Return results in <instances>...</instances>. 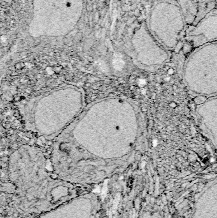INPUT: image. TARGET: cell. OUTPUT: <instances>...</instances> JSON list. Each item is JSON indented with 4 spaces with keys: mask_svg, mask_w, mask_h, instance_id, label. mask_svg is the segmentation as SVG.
<instances>
[{
    "mask_svg": "<svg viewBox=\"0 0 217 218\" xmlns=\"http://www.w3.org/2000/svg\"><path fill=\"white\" fill-rule=\"evenodd\" d=\"M182 78L195 96L217 95V41L194 49L185 61Z\"/></svg>",
    "mask_w": 217,
    "mask_h": 218,
    "instance_id": "6da1fadb",
    "label": "cell"
},
{
    "mask_svg": "<svg viewBox=\"0 0 217 218\" xmlns=\"http://www.w3.org/2000/svg\"><path fill=\"white\" fill-rule=\"evenodd\" d=\"M146 24L169 52L176 50L185 40L187 24L176 0H159L151 8Z\"/></svg>",
    "mask_w": 217,
    "mask_h": 218,
    "instance_id": "7a4b0ae2",
    "label": "cell"
},
{
    "mask_svg": "<svg viewBox=\"0 0 217 218\" xmlns=\"http://www.w3.org/2000/svg\"><path fill=\"white\" fill-rule=\"evenodd\" d=\"M134 45L139 63L149 70H156L166 63L170 54L149 31L147 24L137 30Z\"/></svg>",
    "mask_w": 217,
    "mask_h": 218,
    "instance_id": "3957f363",
    "label": "cell"
},
{
    "mask_svg": "<svg viewBox=\"0 0 217 218\" xmlns=\"http://www.w3.org/2000/svg\"><path fill=\"white\" fill-rule=\"evenodd\" d=\"M186 42L194 49L217 41V8L213 9L194 26H187Z\"/></svg>",
    "mask_w": 217,
    "mask_h": 218,
    "instance_id": "277c9868",
    "label": "cell"
},
{
    "mask_svg": "<svg viewBox=\"0 0 217 218\" xmlns=\"http://www.w3.org/2000/svg\"><path fill=\"white\" fill-rule=\"evenodd\" d=\"M195 112L201 128L217 149V95L197 106Z\"/></svg>",
    "mask_w": 217,
    "mask_h": 218,
    "instance_id": "5b68a950",
    "label": "cell"
},
{
    "mask_svg": "<svg viewBox=\"0 0 217 218\" xmlns=\"http://www.w3.org/2000/svg\"><path fill=\"white\" fill-rule=\"evenodd\" d=\"M193 218H217V181L201 196Z\"/></svg>",
    "mask_w": 217,
    "mask_h": 218,
    "instance_id": "8992f818",
    "label": "cell"
},
{
    "mask_svg": "<svg viewBox=\"0 0 217 218\" xmlns=\"http://www.w3.org/2000/svg\"><path fill=\"white\" fill-rule=\"evenodd\" d=\"M208 98L204 96H196L194 99V102L196 105L198 106L204 103L206 100H207Z\"/></svg>",
    "mask_w": 217,
    "mask_h": 218,
    "instance_id": "52a82bcc",
    "label": "cell"
},
{
    "mask_svg": "<svg viewBox=\"0 0 217 218\" xmlns=\"http://www.w3.org/2000/svg\"><path fill=\"white\" fill-rule=\"evenodd\" d=\"M215 2L217 3V0H215Z\"/></svg>",
    "mask_w": 217,
    "mask_h": 218,
    "instance_id": "ba28073f",
    "label": "cell"
},
{
    "mask_svg": "<svg viewBox=\"0 0 217 218\" xmlns=\"http://www.w3.org/2000/svg\"><path fill=\"white\" fill-rule=\"evenodd\" d=\"M216 8H217V3H216Z\"/></svg>",
    "mask_w": 217,
    "mask_h": 218,
    "instance_id": "9c48e42d",
    "label": "cell"
}]
</instances>
